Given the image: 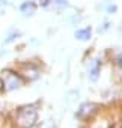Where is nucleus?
Segmentation results:
<instances>
[{
  "mask_svg": "<svg viewBox=\"0 0 122 128\" xmlns=\"http://www.w3.org/2000/svg\"><path fill=\"white\" fill-rule=\"evenodd\" d=\"M38 119V112L35 107L27 106L18 110L17 113V125L18 128H32Z\"/></svg>",
  "mask_w": 122,
  "mask_h": 128,
  "instance_id": "1",
  "label": "nucleus"
},
{
  "mask_svg": "<svg viewBox=\"0 0 122 128\" xmlns=\"http://www.w3.org/2000/svg\"><path fill=\"white\" fill-rule=\"evenodd\" d=\"M3 89L11 92V90H15L18 88L23 86V80L18 74L12 72V71H3Z\"/></svg>",
  "mask_w": 122,
  "mask_h": 128,
  "instance_id": "2",
  "label": "nucleus"
},
{
  "mask_svg": "<svg viewBox=\"0 0 122 128\" xmlns=\"http://www.w3.org/2000/svg\"><path fill=\"white\" fill-rule=\"evenodd\" d=\"M98 104H95V102H84V104H82L80 106V108L77 110V116L80 118V119H89V118H92L96 112H98Z\"/></svg>",
  "mask_w": 122,
  "mask_h": 128,
  "instance_id": "3",
  "label": "nucleus"
},
{
  "mask_svg": "<svg viewBox=\"0 0 122 128\" xmlns=\"http://www.w3.org/2000/svg\"><path fill=\"white\" fill-rule=\"evenodd\" d=\"M20 9H21V12H23L24 15H33V14H35V11H36V5L29 0V2H24V3L21 5V8H20Z\"/></svg>",
  "mask_w": 122,
  "mask_h": 128,
  "instance_id": "4",
  "label": "nucleus"
},
{
  "mask_svg": "<svg viewBox=\"0 0 122 128\" xmlns=\"http://www.w3.org/2000/svg\"><path fill=\"white\" fill-rule=\"evenodd\" d=\"M98 76H100V60H95L94 65L89 70V78H90V82H96Z\"/></svg>",
  "mask_w": 122,
  "mask_h": 128,
  "instance_id": "5",
  "label": "nucleus"
},
{
  "mask_svg": "<svg viewBox=\"0 0 122 128\" xmlns=\"http://www.w3.org/2000/svg\"><path fill=\"white\" fill-rule=\"evenodd\" d=\"M90 27H86V29H80V30H77L76 32V38L77 39H80V41H88L89 38H90Z\"/></svg>",
  "mask_w": 122,
  "mask_h": 128,
  "instance_id": "6",
  "label": "nucleus"
},
{
  "mask_svg": "<svg viewBox=\"0 0 122 128\" xmlns=\"http://www.w3.org/2000/svg\"><path fill=\"white\" fill-rule=\"evenodd\" d=\"M26 74H27L29 80H36L38 76H39V71L36 68H33V66H29V70H26Z\"/></svg>",
  "mask_w": 122,
  "mask_h": 128,
  "instance_id": "7",
  "label": "nucleus"
},
{
  "mask_svg": "<svg viewBox=\"0 0 122 128\" xmlns=\"http://www.w3.org/2000/svg\"><path fill=\"white\" fill-rule=\"evenodd\" d=\"M18 35H20V32H14V33H11L5 42H6V44H9V42H11V41H14V39H15V36H18Z\"/></svg>",
  "mask_w": 122,
  "mask_h": 128,
  "instance_id": "8",
  "label": "nucleus"
},
{
  "mask_svg": "<svg viewBox=\"0 0 122 128\" xmlns=\"http://www.w3.org/2000/svg\"><path fill=\"white\" fill-rule=\"evenodd\" d=\"M41 128H54V122L47 120V122H44V124L41 125Z\"/></svg>",
  "mask_w": 122,
  "mask_h": 128,
  "instance_id": "9",
  "label": "nucleus"
},
{
  "mask_svg": "<svg viewBox=\"0 0 122 128\" xmlns=\"http://www.w3.org/2000/svg\"><path fill=\"white\" fill-rule=\"evenodd\" d=\"M116 65H118V66H120V68H122V53H120V54H118V56H116Z\"/></svg>",
  "mask_w": 122,
  "mask_h": 128,
  "instance_id": "10",
  "label": "nucleus"
},
{
  "mask_svg": "<svg viewBox=\"0 0 122 128\" xmlns=\"http://www.w3.org/2000/svg\"><path fill=\"white\" fill-rule=\"evenodd\" d=\"M54 2H56L57 6H66V5H68V3H66V0H54Z\"/></svg>",
  "mask_w": 122,
  "mask_h": 128,
  "instance_id": "11",
  "label": "nucleus"
},
{
  "mask_svg": "<svg viewBox=\"0 0 122 128\" xmlns=\"http://www.w3.org/2000/svg\"><path fill=\"white\" fill-rule=\"evenodd\" d=\"M2 119H3V114H2V113H0V122H2Z\"/></svg>",
  "mask_w": 122,
  "mask_h": 128,
  "instance_id": "12",
  "label": "nucleus"
}]
</instances>
